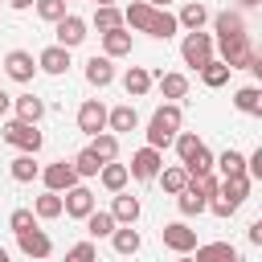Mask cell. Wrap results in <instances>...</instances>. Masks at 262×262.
Returning <instances> with one entry per match:
<instances>
[{"label":"cell","instance_id":"obj_51","mask_svg":"<svg viewBox=\"0 0 262 262\" xmlns=\"http://www.w3.org/2000/svg\"><path fill=\"white\" fill-rule=\"evenodd\" d=\"M176 262H192V254H176Z\"/></svg>","mask_w":262,"mask_h":262},{"label":"cell","instance_id":"obj_29","mask_svg":"<svg viewBox=\"0 0 262 262\" xmlns=\"http://www.w3.org/2000/svg\"><path fill=\"white\" fill-rule=\"evenodd\" d=\"M233 106L242 115H262V90L258 86H237L233 90Z\"/></svg>","mask_w":262,"mask_h":262},{"label":"cell","instance_id":"obj_9","mask_svg":"<svg viewBox=\"0 0 262 262\" xmlns=\"http://www.w3.org/2000/svg\"><path fill=\"white\" fill-rule=\"evenodd\" d=\"M78 131L90 135V139L106 131V106H102V98H86L78 106Z\"/></svg>","mask_w":262,"mask_h":262},{"label":"cell","instance_id":"obj_21","mask_svg":"<svg viewBox=\"0 0 262 262\" xmlns=\"http://www.w3.org/2000/svg\"><path fill=\"white\" fill-rule=\"evenodd\" d=\"M86 82H90V86H98V90H106V86L115 82V61L94 53V57L86 61Z\"/></svg>","mask_w":262,"mask_h":262},{"label":"cell","instance_id":"obj_34","mask_svg":"<svg viewBox=\"0 0 262 262\" xmlns=\"http://www.w3.org/2000/svg\"><path fill=\"white\" fill-rule=\"evenodd\" d=\"M90 151H94L102 164H115V160H119V135H111V131L94 135V139H90Z\"/></svg>","mask_w":262,"mask_h":262},{"label":"cell","instance_id":"obj_2","mask_svg":"<svg viewBox=\"0 0 262 262\" xmlns=\"http://www.w3.org/2000/svg\"><path fill=\"white\" fill-rule=\"evenodd\" d=\"M4 143H12V147H20L25 156H37L41 151V143H45V135L33 127V123H20V119H8L4 123Z\"/></svg>","mask_w":262,"mask_h":262},{"label":"cell","instance_id":"obj_23","mask_svg":"<svg viewBox=\"0 0 262 262\" xmlns=\"http://www.w3.org/2000/svg\"><path fill=\"white\" fill-rule=\"evenodd\" d=\"M180 33V25H176V12H168V8H156L151 12V25H147V37H156V41H168V37H176Z\"/></svg>","mask_w":262,"mask_h":262},{"label":"cell","instance_id":"obj_47","mask_svg":"<svg viewBox=\"0 0 262 262\" xmlns=\"http://www.w3.org/2000/svg\"><path fill=\"white\" fill-rule=\"evenodd\" d=\"M8 4H12V8H16V12H29V8H33V4H37V0H8Z\"/></svg>","mask_w":262,"mask_h":262},{"label":"cell","instance_id":"obj_40","mask_svg":"<svg viewBox=\"0 0 262 262\" xmlns=\"http://www.w3.org/2000/svg\"><path fill=\"white\" fill-rule=\"evenodd\" d=\"M201 143H205V139H201L196 131H176V139H172V147H176V156H180V164H184V160H188V156H192V151H196Z\"/></svg>","mask_w":262,"mask_h":262},{"label":"cell","instance_id":"obj_54","mask_svg":"<svg viewBox=\"0 0 262 262\" xmlns=\"http://www.w3.org/2000/svg\"><path fill=\"white\" fill-rule=\"evenodd\" d=\"M61 4H74V0H61Z\"/></svg>","mask_w":262,"mask_h":262},{"label":"cell","instance_id":"obj_24","mask_svg":"<svg viewBox=\"0 0 262 262\" xmlns=\"http://www.w3.org/2000/svg\"><path fill=\"white\" fill-rule=\"evenodd\" d=\"M123 90H127V98H143L151 90V70L147 66H131L123 74Z\"/></svg>","mask_w":262,"mask_h":262},{"label":"cell","instance_id":"obj_35","mask_svg":"<svg viewBox=\"0 0 262 262\" xmlns=\"http://www.w3.org/2000/svg\"><path fill=\"white\" fill-rule=\"evenodd\" d=\"M33 217H37V221L61 217V192H41V196L33 201Z\"/></svg>","mask_w":262,"mask_h":262},{"label":"cell","instance_id":"obj_14","mask_svg":"<svg viewBox=\"0 0 262 262\" xmlns=\"http://www.w3.org/2000/svg\"><path fill=\"white\" fill-rule=\"evenodd\" d=\"M37 70L49 74V78H61V74L70 70V49H61V45H45V49L37 53Z\"/></svg>","mask_w":262,"mask_h":262},{"label":"cell","instance_id":"obj_10","mask_svg":"<svg viewBox=\"0 0 262 262\" xmlns=\"http://www.w3.org/2000/svg\"><path fill=\"white\" fill-rule=\"evenodd\" d=\"M16 246H20V254H25V258H37V262L53 254V237H49L41 225H33V229L16 233Z\"/></svg>","mask_w":262,"mask_h":262},{"label":"cell","instance_id":"obj_49","mask_svg":"<svg viewBox=\"0 0 262 262\" xmlns=\"http://www.w3.org/2000/svg\"><path fill=\"white\" fill-rule=\"evenodd\" d=\"M147 4H151V8H168L172 0H147Z\"/></svg>","mask_w":262,"mask_h":262},{"label":"cell","instance_id":"obj_52","mask_svg":"<svg viewBox=\"0 0 262 262\" xmlns=\"http://www.w3.org/2000/svg\"><path fill=\"white\" fill-rule=\"evenodd\" d=\"M102 4H115V0H94V8H102Z\"/></svg>","mask_w":262,"mask_h":262},{"label":"cell","instance_id":"obj_6","mask_svg":"<svg viewBox=\"0 0 262 262\" xmlns=\"http://www.w3.org/2000/svg\"><path fill=\"white\" fill-rule=\"evenodd\" d=\"M41 184H45V192H70V188L82 184V180H78L74 164L57 160V164H45V168H41Z\"/></svg>","mask_w":262,"mask_h":262},{"label":"cell","instance_id":"obj_20","mask_svg":"<svg viewBox=\"0 0 262 262\" xmlns=\"http://www.w3.org/2000/svg\"><path fill=\"white\" fill-rule=\"evenodd\" d=\"M213 33H217L213 41H225V37H242V33H246V16L225 8V12H217V16H213Z\"/></svg>","mask_w":262,"mask_h":262},{"label":"cell","instance_id":"obj_12","mask_svg":"<svg viewBox=\"0 0 262 262\" xmlns=\"http://www.w3.org/2000/svg\"><path fill=\"white\" fill-rule=\"evenodd\" d=\"M151 86H160V94H164L168 102L188 98V78L176 74V70H160V74H151Z\"/></svg>","mask_w":262,"mask_h":262},{"label":"cell","instance_id":"obj_36","mask_svg":"<svg viewBox=\"0 0 262 262\" xmlns=\"http://www.w3.org/2000/svg\"><path fill=\"white\" fill-rule=\"evenodd\" d=\"M94 29H98V33H115V29H123V12H119L115 4L94 8Z\"/></svg>","mask_w":262,"mask_h":262},{"label":"cell","instance_id":"obj_17","mask_svg":"<svg viewBox=\"0 0 262 262\" xmlns=\"http://www.w3.org/2000/svg\"><path fill=\"white\" fill-rule=\"evenodd\" d=\"M12 111H16L20 123H33V127H37V123L45 119V98H37V94H16V98H12Z\"/></svg>","mask_w":262,"mask_h":262},{"label":"cell","instance_id":"obj_8","mask_svg":"<svg viewBox=\"0 0 262 262\" xmlns=\"http://www.w3.org/2000/svg\"><path fill=\"white\" fill-rule=\"evenodd\" d=\"M160 237H164V246H168L172 254H192V250H196V229H192L188 221H168V225L160 229Z\"/></svg>","mask_w":262,"mask_h":262},{"label":"cell","instance_id":"obj_16","mask_svg":"<svg viewBox=\"0 0 262 262\" xmlns=\"http://www.w3.org/2000/svg\"><path fill=\"white\" fill-rule=\"evenodd\" d=\"M135 127H139V115H135L131 102L106 106V131H111V135H123V131H135Z\"/></svg>","mask_w":262,"mask_h":262},{"label":"cell","instance_id":"obj_48","mask_svg":"<svg viewBox=\"0 0 262 262\" xmlns=\"http://www.w3.org/2000/svg\"><path fill=\"white\" fill-rule=\"evenodd\" d=\"M8 111H12V98H8V94H4V90H0V119H4V115H8Z\"/></svg>","mask_w":262,"mask_h":262},{"label":"cell","instance_id":"obj_5","mask_svg":"<svg viewBox=\"0 0 262 262\" xmlns=\"http://www.w3.org/2000/svg\"><path fill=\"white\" fill-rule=\"evenodd\" d=\"M160 168H164V151H156V147H139L135 156H131V164H127V176H135V180H156L160 176Z\"/></svg>","mask_w":262,"mask_h":262},{"label":"cell","instance_id":"obj_43","mask_svg":"<svg viewBox=\"0 0 262 262\" xmlns=\"http://www.w3.org/2000/svg\"><path fill=\"white\" fill-rule=\"evenodd\" d=\"M66 262H98V250H94V242L86 237V242L70 246V250H66Z\"/></svg>","mask_w":262,"mask_h":262},{"label":"cell","instance_id":"obj_37","mask_svg":"<svg viewBox=\"0 0 262 262\" xmlns=\"http://www.w3.org/2000/svg\"><path fill=\"white\" fill-rule=\"evenodd\" d=\"M70 164H74L78 180H90V176H98V168H102V160H98V156H94L90 147H82V151H78V156H74Z\"/></svg>","mask_w":262,"mask_h":262},{"label":"cell","instance_id":"obj_30","mask_svg":"<svg viewBox=\"0 0 262 262\" xmlns=\"http://www.w3.org/2000/svg\"><path fill=\"white\" fill-rule=\"evenodd\" d=\"M213 168H221V176H246V156L237 147H225L221 156H213Z\"/></svg>","mask_w":262,"mask_h":262},{"label":"cell","instance_id":"obj_1","mask_svg":"<svg viewBox=\"0 0 262 262\" xmlns=\"http://www.w3.org/2000/svg\"><path fill=\"white\" fill-rule=\"evenodd\" d=\"M180 123H184L180 102H164V106H156V115L147 119V131H143V135H147V147H156V151L172 147V139H176Z\"/></svg>","mask_w":262,"mask_h":262},{"label":"cell","instance_id":"obj_42","mask_svg":"<svg viewBox=\"0 0 262 262\" xmlns=\"http://www.w3.org/2000/svg\"><path fill=\"white\" fill-rule=\"evenodd\" d=\"M33 8H37V16H41V20H49V25H57V20L66 16V4H61V0H37Z\"/></svg>","mask_w":262,"mask_h":262},{"label":"cell","instance_id":"obj_4","mask_svg":"<svg viewBox=\"0 0 262 262\" xmlns=\"http://www.w3.org/2000/svg\"><path fill=\"white\" fill-rule=\"evenodd\" d=\"M0 70L12 78V82H33V74H37V57L29 53V49H8L4 57H0Z\"/></svg>","mask_w":262,"mask_h":262},{"label":"cell","instance_id":"obj_45","mask_svg":"<svg viewBox=\"0 0 262 262\" xmlns=\"http://www.w3.org/2000/svg\"><path fill=\"white\" fill-rule=\"evenodd\" d=\"M246 176H250V180H262V147H254V151L246 156Z\"/></svg>","mask_w":262,"mask_h":262},{"label":"cell","instance_id":"obj_31","mask_svg":"<svg viewBox=\"0 0 262 262\" xmlns=\"http://www.w3.org/2000/svg\"><path fill=\"white\" fill-rule=\"evenodd\" d=\"M8 176H12L16 184H29V180H37V176H41V164H37L33 156H25V151H20V156L8 164Z\"/></svg>","mask_w":262,"mask_h":262},{"label":"cell","instance_id":"obj_27","mask_svg":"<svg viewBox=\"0 0 262 262\" xmlns=\"http://www.w3.org/2000/svg\"><path fill=\"white\" fill-rule=\"evenodd\" d=\"M127 180H131V176H127V164H102V168H98V184H102L111 196H115V192H123V188H127Z\"/></svg>","mask_w":262,"mask_h":262},{"label":"cell","instance_id":"obj_15","mask_svg":"<svg viewBox=\"0 0 262 262\" xmlns=\"http://www.w3.org/2000/svg\"><path fill=\"white\" fill-rule=\"evenodd\" d=\"M106 213L115 217V225H135L139 213H143V205H139V196H131V192H115V205H111Z\"/></svg>","mask_w":262,"mask_h":262},{"label":"cell","instance_id":"obj_3","mask_svg":"<svg viewBox=\"0 0 262 262\" xmlns=\"http://www.w3.org/2000/svg\"><path fill=\"white\" fill-rule=\"evenodd\" d=\"M180 57H184V66H192V70H201L205 61H213V33H184Z\"/></svg>","mask_w":262,"mask_h":262},{"label":"cell","instance_id":"obj_13","mask_svg":"<svg viewBox=\"0 0 262 262\" xmlns=\"http://www.w3.org/2000/svg\"><path fill=\"white\" fill-rule=\"evenodd\" d=\"M192 262H242V254H237V246H229V242H196Z\"/></svg>","mask_w":262,"mask_h":262},{"label":"cell","instance_id":"obj_53","mask_svg":"<svg viewBox=\"0 0 262 262\" xmlns=\"http://www.w3.org/2000/svg\"><path fill=\"white\" fill-rule=\"evenodd\" d=\"M242 4H246V8H254V4H262V0H242Z\"/></svg>","mask_w":262,"mask_h":262},{"label":"cell","instance_id":"obj_7","mask_svg":"<svg viewBox=\"0 0 262 262\" xmlns=\"http://www.w3.org/2000/svg\"><path fill=\"white\" fill-rule=\"evenodd\" d=\"M94 209H98V205H94V192H90L86 184H74L70 192H61V213H66V217H74V221H86Z\"/></svg>","mask_w":262,"mask_h":262},{"label":"cell","instance_id":"obj_18","mask_svg":"<svg viewBox=\"0 0 262 262\" xmlns=\"http://www.w3.org/2000/svg\"><path fill=\"white\" fill-rule=\"evenodd\" d=\"M250 188H254V180H250V176H225V180L217 184V192H221L229 205H237V209L250 201Z\"/></svg>","mask_w":262,"mask_h":262},{"label":"cell","instance_id":"obj_28","mask_svg":"<svg viewBox=\"0 0 262 262\" xmlns=\"http://www.w3.org/2000/svg\"><path fill=\"white\" fill-rule=\"evenodd\" d=\"M196 74H201V82H205L209 90H221V86L229 82V74H233V70H229L225 61H217V57H213V61H205V66H201Z\"/></svg>","mask_w":262,"mask_h":262},{"label":"cell","instance_id":"obj_39","mask_svg":"<svg viewBox=\"0 0 262 262\" xmlns=\"http://www.w3.org/2000/svg\"><path fill=\"white\" fill-rule=\"evenodd\" d=\"M205 205H209V201H205V196H196L192 188H184V192L176 196V209H180V217H201V213H205Z\"/></svg>","mask_w":262,"mask_h":262},{"label":"cell","instance_id":"obj_46","mask_svg":"<svg viewBox=\"0 0 262 262\" xmlns=\"http://www.w3.org/2000/svg\"><path fill=\"white\" fill-rule=\"evenodd\" d=\"M250 242L262 246V221H250Z\"/></svg>","mask_w":262,"mask_h":262},{"label":"cell","instance_id":"obj_26","mask_svg":"<svg viewBox=\"0 0 262 262\" xmlns=\"http://www.w3.org/2000/svg\"><path fill=\"white\" fill-rule=\"evenodd\" d=\"M131 45H135V41H131V33H127V29L102 33V57H111V61H115V57H127V53H131Z\"/></svg>","mask_w":262,"mask_h":262},{"label":"cell","instance_id":"obj_50","mask_svg":"<svg viewBox=\"0 0 262 262\" xmlns=\"http://www.w3.org/2000/svg\"><path fill=\"white\" fill-rule=\"evenodd\" d=\"M0 262H12V254H8V250H4V246H0Z\"/></svg>","mask_w":262,"mask_h":262},{"label":"cell","instance_id":"obj_22","mask_svg":"<svg viewBox=\"0 0 262 262\" xmlns=\"http://www.w3.org/2000/svg\"><path fill=\"white\" fill-rule=\"evenodd\" d=\"M205 20H209V8H205L201 0H188V4L176 12V25H180V29H188V33H201V29H205Z\"/></svg>","mask_w":262,"mask_h":262},{"label":"cell","instance_id":"obj_19","mask_svg":"<svg viewBox=\"0 0 262 262\" xmlns=\"http://www.w3.org/2000/svg\"><path fill=\"white\" fill-rule=\"evenodd\" d=\"M151 4L147 0H131L127 8H123V29H135V33H147V25H151Z\"/></svg>","mask_w":262,"mask_h":262},{"label":"cell","instance_id":"obj_38","mask_svg":"<svg viewBox=\"0 0 262 262\" xmlns=\"http://www.w3.org/2000/svg\"><path fill=\"white\" fill-rule=\"evenodd\" d=\"M180 168H184L188 176H205V172H213V151H209V147L201 143V147H196V151H192V156H188V160H184Z\"/></svg>","mask_w":262,"mask_h":262},{"label":"cell","instance_id":"obj_11","mask_svg":"<svg viewBox=\"0 0 262 262\" xmlns=\"http://www.w3.org/2000/svg\"><path fill=\"white\" fill-rule=\"evenodd\" d=\"M53 33H57V41H53V45H61V49H78V45L86 41V20H82V16H74V12H66V16L53 25Z\"/></svg>","mask_w":262,"mask_h":262},{"label":"cell","instance_id":"obj_25","mask_svg":"<svg viewBox=\"0 0 262 262\" xmlns=\"http://www.w3.org/2000/svg\"><path fill=\"white\" fill-rule=\"evenodd\" d=\"M111 246H115V254H123V258H131V254H139V246H143V237H139V229H135V225H119V229L111 233Z\"/></svg>","mask_w":262,"mask_h":262},{"label":"cell","instance_id":"obj_41","mask_svg":"<svg viewBox=\"0 0 262 262\" xmlns=\"http://www.w3.org/2000/svg\"><path fill=\"white\" fill-rule=\"evenodd\" d=\"M217 184H221V180H217L213 172H205V176H188V188H192L196 196H205V201H209V196L217 192Z\"/></svg>","mask_w":262,"mask_h":262},{"label":"cell","instance_id":"obj_33","mask_svg":"<svg viewBox=\"0 0 262 262\" xmlns=\"http://www.w3.org/2000/svg\"><path fill=\"white\" fill-rule=\"evenodd\" d=\"M119 225H115V217L106 213V209H94L90 217H86V233H90V242H98V237H111Z\"/></svg>","mask_w":262,"mask_h":262},{"label":"cell","instance_id":"obj_44","mask_svg":"<svg viewBox=\"0 0 262 262\" xmlns=\"http://www.w3.org/2000/svg\"><path fill=\"white\" fill-rule=\"evenodd\" d=\"M33 225H37L33 209H12V217H8V229H12V233H25V229H33Z\"/></svg>","mask_w":262,"mask_h":262},{"label":"cell","instance_id":"obj_32","mask_svg":"<svg viewBox=\"0 0 262 262\" xmlns=\"http://www.w3.org/2000/svg\"><path fill=\"white\" fill-rule=\"evenodd\" d=\"M156 180H160V188H164L168 196H180V192L188 188V172H184L180 164H176V168H160V176H156Z\"/></svg>","mask_w":262,"mask_h":262}]
</instances>
